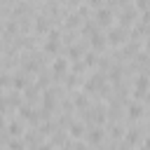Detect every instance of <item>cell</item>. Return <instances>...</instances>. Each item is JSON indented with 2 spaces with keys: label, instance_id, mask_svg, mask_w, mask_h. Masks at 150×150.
Listing matches in <instances>:
<instances>
[{
  "label": "cell",
  "instance_id": "1",
  "mask_svg": "<svg viewBox=\"0 0 150 150\" xmlns=\"http://www.w3.org/2000/svg\"><path fill=\"white\" fill-rule=\"evenodd\" d=\"M66 70V61H56L54 63V73H63Z\"/></svg>",
  "mask_w": 150,
  "mask_h": 150
},
{
  "label": "cell",
  "instance_id": "2",
  "mask_svg": "<svg viewBox=\"0 0 150 150\" xmlns=\"http://www.w3.org/2000/svg\"><path fill=\"white\" fill-rule=\"evenodd\" d=\"M89 138H91V141H101V131H98V129H91Z\"/></svg>",
  "mask_w": 150,
  "mask_h": 150
}]
</instances>
